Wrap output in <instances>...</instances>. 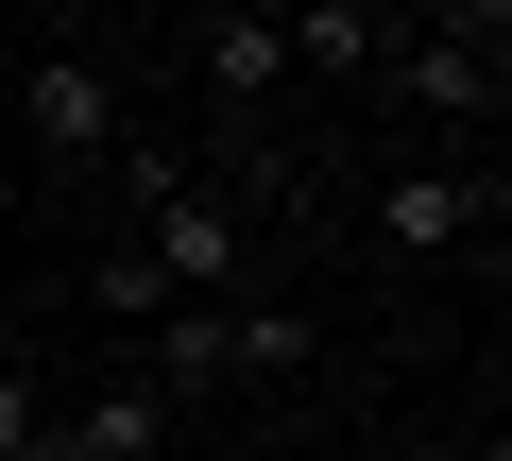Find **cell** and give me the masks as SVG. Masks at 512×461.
<instances>
[{
    "label": "cell",
    "instance_id": "6da1fadb",
    "mask_svg": "<svg viewBox=\"0 0 512 461\" xmlns=\"http://www.w3.org/2000/svg\"><path fill=\"white\" fill-rule=\"evenodd\" d=\"M137 376H154L171 410L274 393V376H308V308H154V325H137Z\"/></svg>",
    "mask_w": 512,
    "mask_h": 461
},
{
    "label": "cell",
    "instance_id": "7a4b0ae2",
    "mask_svg": "<svg viewBox=\"0 0 512 461\" xmlns=\"http://www.w3.org/2000/svg\"><path fill=\"white\" fill-rule=\"evenodd\" d=\"M137 257H154V291H171V308H239L256 222H239L222 188H188L171 154H137Z\"/></svg>",
    "mask_w": 512,
    "mask_h": 461
},
{
    "label": "cell",
    "instance_id": "3957f363",
    "mask_svg": "<svg viewBox=\"0 0 512 461\" xmlns=\"http://www.w3.org/2000/svg\"><path fill=\"white\" fill-rule=\"evenodd\" d=\"M188 52H205V103H222V120H274V103L308 86L274 0H205V18H188Z\"/></svg>",
    "mask_w": 512,
    "mask_h": 461
},
{
    "label": "cell",
    "instance_id": "277c9868",
    "mask_svg": "<svg viewBox=\"0 0 512 461\" xmlns=\"http://www.w3.org/2000/svg\"><path fill=\"white\" fill-rule=\"evenodd\" d=\"M376 240H393V257H461V240H495V171H461V154L393 171V188H376Z\"/></svg>",
    "mask_w": 512,
    "mask_h": 461
},
{
    "label": "cell",
    "instance_id": "5b68a950",
    "mask_svg": "<svg viewBox=\"0 0 512 461\" xmlns=\"http://www.w3.org/2000/svg\"><path fill=\"white\" fill-rule=\"evenodd\" d=\"M18 120H35V154H69V171L120 154V86H103L86 52H35V69H18Z\"/></svg>",
    "mask_w": 512,
    "mask_h": 461
},
{
    "label": "cell",
    "instance_id": "8992f818",
    "mask_svg": "<svg viewBox=\"0 0 512 461\" xmlns=\"http://www.w3.org/2000/svg\"><path fill=\"white\" fill-rule=\"evenodd\" d=\"M154 444H171V393L154 376H103V393L52 410V461H154Z\"/></svg>",
    "mask_w": 512,
    "mask_h": 461
},
{
    "label": "cell",
    "instance_id": "52a82bcc",
    "mask_svg": "<svg viewBox=\"0 0 512 461\" xmlns=\"http://www.w3.org/2000/svg\"><path fill=\"white\" fill-rule=\"evenodd\" d=\"M376 69H393L410 120H495V52H461V35H410V52H376Z\"/></svg>",
    "mask_w": 512,
    "mask_h": 461
},
{
    "label": "cell",
    "instance_id": "ba28073f",
    "mask_svg": "<svg viewBox=\"0 0 512 461\" xmlns=\"http://www.w3.org/2000/svg\"><path fill=\"white\" fill-rule=\"evenodd\" d=\"M274 18H291V69H325V86H359L393 52V0H274Z\"/></svg>",
    "mask_w": 512,
    "mask_h": 461
},
{
    "label": "cell",
    "instance_id": "9c48e42d",
    "mask_svg": "<svg viewBox=\"0 0 512 461\" xmlns=\"http://www.w3.org/2000/svg\"><path fill=\"white\" fill-rule=\"evenodd\" d=\"M0 461H52V393H35L18 342H0Z\"/></svg>",
    "mask_w": 512,
    "mask_h": 461
},
{
    "label": "cell",
    "instance_id": "30bf717a",
    "mask_svg": "<svg viewBox=\"0 0 512 461\" xmlns=\"http://www.w3.org/2000/svg\"><path fill=\"white\" fill-rule=\"evenodd\" d=\"M86 308H103V325H154V308H171V291H154V257H137V240H120V257H103V274H86Z\"/></svg>",
    "mask_w": 512,
    "mask_h": 461
},
{
    "label": "cell",
    "instance_id": "8fae6325",
    "mask_svg": "<svg viewBox=\"0 0 512 461\" xmlns=\"http://www.w3.org/2000/svg\"><path fill=\"white\" fill-rule=\"evenodd\" d=\"M427 35H461V52H512V0H427Z\"/></svg>",
    "mask_w": 512,
    "mask_h": 461
},
{
    "label": "cell",
    "instance_id": "7c38bea8",
    "mask_svg": "<svg viewBox=\"0 0 512 461\" xmlns=\"http://www.w3.org/2000/svg\"><path fill=\"white\" fill-rule=\"evenodd\" d=\"M171 18H205V0H171Z\"/></svg>",
    "mask_w": 512,
    "mask_h": 461
}]
</instances>
